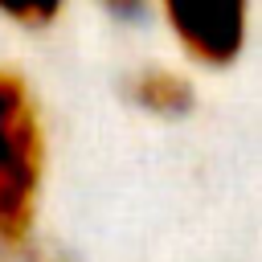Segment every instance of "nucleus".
Wrapping results in <instances>:
<instances>
[{
  "mask_svg": "<svg viewBox=\"0 0 262 262\" xmlns=\"http://www.w3.org/2000/svg\"><path fill=\"white\" fill-rule=\"evenodd\" d=\"M45 172V135L37 102L20 74L0 70V246H25Z\"/></svg>",
  "mask_w": 262,
  "mask_h": 262,
  "instance_id": "nucleus-1",
  "label": "nucleus"
},
{
  "mask_svg": "<svg viewBox=\"0 0 262 262\" xmlns=\"http://www.w3.org/2000/svg\"><path fill=\"white\" fill-rule=\"evenodd\" d=\"M180 49L205 66H229L246 41V4H164Z\"/></svg>",
  "mask_w": 262,
  "mask_h": 262,
  "instance_id": "nucleus-2",
  "label": "nucleus"
},
{
  "mask_svg": "<svg viewBox=\"0 0 262 262\" xmlns=\"http://www.w3.org/2000/svg\"><path fill=\"white\" fill-rule=\"evenodd\" d=\"M131 94H135L139 106L160 111V115H180V111L192 106V86L176 70H143V74H135Z\"/></svg>",
  "mask_w": 262,
  "mask_h": 262,
  "instance_id": "nucleus-3",
  "label": "nucleus"
}]
</instances>
